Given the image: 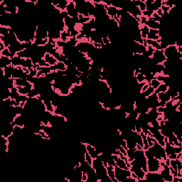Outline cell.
Here are the masks:
<instances>
[{
	"label": "cell",
	"instance_id": "34",
	"mask_svg": "<svg viewBox=\"0 0 182 182\" xmlns=\"http://www.w3.org/2000/svg\"><path fill=\"white\" fill-rule=\"evenodd\" d=\"M154 12L151 11H148V10H145V11L141 12V16H143V17L147 18V19H149V18H151V15H153Z\"/></svg>",
	"mask_w": 182,
	"mask_h": 182
},
{
	"label": "cell",
	"instance_id": "30",
	"mask_svg": "<svg viewBox=\"0 0 182 182\" xmlns=\"http://www.w3.org/2000/svg\"><path fill=\"white\" fill-rule=\"evenodd\" d=\"M0 56H7V57H10L12 58L15 56H13L11 54V52L9 51V48H6L5 49H4L2 51H0Z\"/></svg>",
	"mask_w": 182,
	"mask_h": 182
},
{
	"label": "cell",
	"instance_id": "1",
	"mask_svg": "<svg viewBox=\"0 0 182 182\" xmlns=\"http://www.w3.org/2000/svg\"><path fill=\"white\" fill-rule=\"evenodd\" d=\"M149 149L152 152L154 157L156 159H159V161H166L167 159V154H166L164 147H162L159 143H157V141H155L154 143L153 146L149 147Z\"/></svg>",
	"mask_w": 182,
	"mask_h": 182
},
{
	"label": "cell",
	"instance_id": "19",
	"mask_svg": "<svg viewBox=\"0 0 182 182\" xmlns=\"http://www.w3.org/2000/svg\"><path fill=\"white\" fill-rule=\"evenodd\" d=\"M114 167H112V166H110V165L107 166V167H106L107 174H108V176L109 177V178L112 180V182H118L116 179H115Z\"/></svg>",
	"mask_w": 182,
	"mask_h": 182
},
{
	"label": "cell",
	"instance_id": "11",
	"mask_svg": "<svg viewBox=\"0 0 182 182\" xmlns=\"http://www.w3.org/2000/svg\"><path fill=\"white\" fill-rule=\"evenodd\" d=\"M44 60H45V62L46 63L49 65L50 66H55V65L57 63L58 60L56 59V58L54 57V55L52 54L46 53L45 54V55L44 56Z\"/></svg>",
	"mask_w": 182,
	"mask_h": 182
},
{
	"label": "cell",
	"instance_id": "18",
	"mask_svg": "<svg viewBox=\"0 0 182 182\" xmlns=\"http://www.w3.org/2000/svg\"><path fill=\"white\" fill-rule=\"evenodd\" d=\"M139 31H140L141 36L143 38V40H147V35L149 33V28L147 27L146 24L140 25L139 26Z\"/></svg>",
	"mask_w": 182,
	"mask_h": 182
},
{
	"label": "cell",
	"instance_id": "7",
	"mask_svg": "<svg viewBox=\"0 0 182 182\" xmlns=\"http://www.w3.org/2000/svg\"><path fill=\"white\" fill-rule=\"evenodd\" d=\"M160 174L162 177L163 181L164 182H172L173 181V175L171 174L170 169H169V166L164 165V167H161L160 171H159Z\"/></svg>",
	"mask_w": 182,
	"mask_h": 182
},
{
	"label": "cell",
	"instance_id": "28",
	"mask_svg": "<svg viewBox=\"0 0 182 182\" xmlns=\"http://www.w3.org/2000/svg\"><path fill=\"white\" fill-rule=\"evenodd\" d=\"M155 92V90L153 88H151V86H149V88L147 89L146 90L144 91V92H142L141 93L144 95V96L145 98H148L149 96H150L151 94H153Z\"/></svg>",
	"mask_w": 182,
	"mask_h": 182
},
{
	"label": "cell",
	"instance_id": "16",
	"mask_svg": "<svg viewBox=\"0 0 182 182\" xmlns=\"http://www.w3.org/2000/svg\"><path fill=\"white\" fill-rule=\"evenodd\" d=\"M50 69L52 70V71H56V70H60V71H66L67 69V66L65 64L64 62L58 61L55 66H50Z\"/></svg>",
	"mask_w": 182,
	"mask_h": 182
},
{
	"label": "cell",
	"instance_id": "3",
	"mask_svg": "<svg viewBox=\"0 0 182 182\" xmlns=\"http://www.w3.org/2000/svg\"><path fill=\"white\" fill-rule=\"evenodd\" d=\"M161 169L160 161L155 157L147 159V172H159Z\"/></svg>",
	"mask_w": 182,
	"mask_h": 182
},
{
	"label": "cell",
	"instance_id": "24",
	"mask_svg": "<svg viewBox=\"0 0 182 182\" xmlns=\"http://www.w3.org/2000/svg\"><path fill=\"white\" fill-rule=\"evenodd\" d=\"M10 31V28L7 27H2V26H0V36H7L9 35Z\"/></svg>",
	"mask_w": 182,
	"mask_h": 182
},
{
	"label": "cell",
	"instance_id": "20",
	"mask_svg": "<svg viewBox=\"0 0 182 182\" xmlns=\"http://www.w3.org/2000/svg\"><path fill=\"white\" fill-rule=\"evenodd\" d=\"M14 80H15V87H26L30 83L28 81V80L26 79V78H20Z\"/></svg>",
	"mask_w": 182,
	"mask_h": 182
},
{
	"label": "cell",
	"instance_id": "17",
	"mask_svg": "<svg viewBox=\"0 0 182 182\" xmlns=\"http://www.w3.org/2000/svg\"><path fill=\"white\" fill-rule=\"evenodd\" d=\"M159 30L154 29H149V33L147 35V39L148 40H153V41H157L160 38V36H159Z\"/></svg>",
	"mask_w": 182,
	"mask_h": 182
},
{
	"label": "cell",
	"instance_id": "13",
	"mask_svg": "<svg viewBox=\"0 0 182 182\" xmlns=\"http://www.w3.org/2000/svg\"><path fill=\"white\" fill-rule=\"evenodd\" d=\"M145 24L149 28V29H154V30H159L160 29V23L159 22L155 21L151 19H147Z\"/></svg>",
	"mask_w": 182,
	"mask_h": 182
},
{
	"label": "cell",
	"instance_id": "32",
	"mask_svg": "<svg viewBox=\"0 0 182 182\" xmlns=\"http://www.w3.org/2000/svg\"><path fill=\"white\" fill-rule=\"evenodd\" d=\"M149 19H151L154 20V21L159 22V23H160V21H161V17H160V16H159L158 15H157V12L155 11V12H154L153 15H151V18H149Z\"/></svg>",
	"mask_w": 182,
	"mask_h": 182
},
{
	"label": "cell",
	"instance_id": "21",
	"mask_svg": "<svg viewBox=\"0 0 182 182\" xmlns=\"http://www.w3.org/2000/svg\"><path fill=\"white\" fill-rule=\"evenodd\" d=\"M162 6V0H154L151 4V10L154 12L157 11L159 9H160Z\"/></svg>",
	"mask_w": 182,
	"mask_h": 182
},
{
	"label": "cell",
	"instance_id": "6",
	"mask_svg": "<svg viewBox=\"0 0 182 182\" xmlns=\"http://www.w3.org/2000/svg\"><path fill=\"white\" fill-rule=\"evenodd\" d=\"M66 11L67 12L68 15L70 17L73 18V19H76L78 21V17L79 14L78 13V11L76 9V4L73 0H68V4L66 7Z\"/></svg>",
	"mask_w": 182,
	"mask_h": 182
},
{
	"label": "cell",
	"instance_id": "35",
	"mask_svg": "<svg viewBox=\"0 0 182 182\" xmlns=\"http://www.w3.org/2000/svg\"><path fill=\"white\" fill-rule=\"evenodd\" d=\"M102 43H103V45H105V46H108V45H110V44H111L110 41V38H109L108 36H103V37H102Z\"/></svg>",
	"mask_w": 182,
	"mask_h": 182
},
{
	"label": "cell",
	"instance_id": "26",
	"mask_svg": "<svg viewBox=\"0 0 182 182\" xmlns=\"http://www.w3.org/2000/svg\"><path fill=\"white\" fill-rule=\"evenodd\" d=\"M127 157L129 162L134 161L135 159V150L134 149H128L127 150Z\"/></svg>",
	"mask_w": 182,
	"mask_h": 182
},
{
	"label": "cell",
	"instance_id": "14",
	"mask_svg": "<svg viewBox=\"0 0 182 182\" xmlns=\"http://www.w3.org/2000/svg\"><path fill=\"white\" fill-rule=\"evenodd\" d=\"M42 102H43L44 106H45L46 111H48V112H51V113H54V110H55V108H54V105L52 104L51 100H49V99H48V98H44V99H42Z\"/></svg>",
	"mask_w": 182,
	"mask_h": 182
},
{
	"label": "cell",
	"instance_id": "23",
	"mask_svg": "<svg viewBox=\"0 0 182 182\" xmlns=\"http://www.w3.org/2000/svg\"><path fill=\"white\" fill-rule=\"evenodd\" d=\"M168 88H169V86L167 83H161L160 86L158 87V88H157L155 90L156 93H165L167 92Z\"/></svg>",
	"mask_w": 182,
	"mask_h": 182
},
{
	"label": "cell",
	"instance_id": "15",
	"mask_svg": "<svg viewBox=\"0 0 182 182\" xmlns=\"http://www.w3.org/2000/svg\"><path fill=\"white\" fill-rule=\"evenodd\" d=\"M68 4V0H63V1L60 2L51 3V5L54 7H55L58 10H60V11H66V7H67Z\"/></svg>",
	"mask_w": 182,
	"mask_h": 182
},
{
	"label": "cell",
	"instance_id": "4",
	"mask_svg": "<svg viewBox=\"0 0 182 182\" xmlns=\"http://www.w3.org/2000/svg\"><path fill=\"white\" fill-rule=\"evenodd\" d=\"M129 170L132 172H134L138 179V181L139 182L140 181H145V175H146V172L143 170L135 162V161H132L130 162V168H129Z\"/></svg>",
	"mask_w": 182,
	"mask_h": 182
},
{
	"label": "cell",
	"instance_id": "2",
	"mask_svg": "<svg viewBox=\"0 0 182 182\" xmlns=\"http://www.w3.org/2000/svg\"><path fill=\"white\" fill-rule=\"evenodd\" d=\"M115 179L118 182H124L127 178L131 177L132 171L129 169H122L115 166L114 167Z\"/></svg>",
	"mask_w": 182,
	"mask_h": 182
},
{
	"label": "cell",
	"instance_id": "10",
	"mask_svg": "<svg viewBox=\"0 0 182 182\" xmlns=\"http://www.w3.org/2000/svg\"><path fill=\"white\" fill-rule=\"evenodd\" d=\"M105 7H106L107 15H108V17H110V19H114V18L117 16V14H118V9H117V8H115V7H113L112 5L107 6L105 5Z\"/></svg>",
	"mask_w": 182,
	"mask_h": 182
},
{
	"label": "cell",
	"instance_id": "27",
	"mask_svg": "<svg viewBox=\"0 0 182 182\" xmlns=\"http://www.w3.org/2000/svg\"><path fill=\"white\" fill-rule=\"evenodd\" d=\"M10 95H11V90L9 88H2V97L3 100H6L10 98Z\"/></svg>",
	"mask_w": 182,
	"mask_h": 182
},
{
	"label": "cell",
	"instance_id": "12",
	"mask_svg": "<svg viewBox=\"0 0 182 182\" xmlns=\"http://www.w3.org/2000/svg\"><path fill=\"white\" fill-rule=\"evenodd\" d=\"M11 65V58L7 56H0V68H5Z\"/></svg>",
	"mask_w": 182,
	"mask_h": 182
},
{
	"label": "cell",
	"instance_id": "22",
	"mask_svg": "<svg viewBox=\"0 0 182 182\" xmlns=\"http://www.w3.org/2000/svg\"><path fill=\"white\" fill-rule=\"evenodd\" d=\"M21 60L22 58L21 57L16 55L11 58V65L14 67H19V66H21Z\"/></svg>",
	"mask_w": 182,
	"mask_h": 182
},
{
	"label": "cell",
	"instance_id": "31",
	"mask_svg": "<svg viewBox=\"0 0 182 182\" xmlns=\"http://www.w3.org/2000/svg\"><path fill=\"white\" fill-rule=\"evenodd\" d=\"M149 125H150L151 127H154V128L159 129L160 130V124H159V121H158L157 120H151L150 122L149 123Z\"/></svg>",
	"mask_w": 182,
	"mask_h": 182
},
{
	"label": "cell",
	"instance_id": "9",
	"mask_svg": "<svg viewBox=\"0 0 182 182\" xmlns=\"http://www.w3.org/2000/svg\"><path fill=\"white\" fill-rule=\"evenodd\" d=\"M85 144H86V151L91 156L93 159H96L98 156L100 155V154L98 152V151L96 150V147L93 145L90 144V143H85Z\"/></svg>",
	"mask_w": 182,
	"mask_h": 182
},
{
	"label": "cell",
	"instance_id": "5",
	"mask_svg": "<svg viewBox=\"0 0 182 182\" xmlns=\"http://www.w3.org/2000/svg\"><path fill=\"white\" fill-rule=\"evenodd\" d=\"M151 59L154 64H163V63L165 61L167 58L165 57L164 54V50H155L151 56Z\"/></svg>",
	"mask_w": 182,
	"mask_h": 182
},
{
	"label": "cell",
	"instance_id": "29",
	"mask_svg": "<svg viewBox=\"0 0 182 182\" xmlns=\"http://www.w3.org/2000/svg\"><path fill=\"white\" fill-rule=\"evenodd\" d=\"M135 78H136V80L137 82V83H141L145 81V75L141 73H139L138 74H137L136 76H135Z\"/></svg>",
	"mask_w": 182,
	"mask_h": 182
},
{
	"label": "cell",
	"instance_id": "25",
	"mask_svg": "<svg viewBox=\"0 0 182 182\" xmlns=\"http://www.w3.org/2000/svg\"><path fill=\"white\" fill-rule=\"evenodd\" d=\"M161 83L157 79V78H153L152 80H151L150 83H149V86H151V88H153L154 90H156L157 88H158V87L160 86Z\"/></svg>",
	"mask_w": 182,
	"mask_h": 182
},
{
	"label": "cell",
	"instance_id": "8",
	"mask_svg": "<svg viewBox=\"0 0 182 182\" xmlns=\"http://www.w3.org/2000/svg\"><path fill=\"white\" fill-rule=\"evenodd\" d=\"M60 31L56 27H50L48 30V37L49 39H52L54 41H58L60 40Z\"/></svg>",
	"mask_w": 182,
	"mask_h": 182
},
{
	"label": "cell",
	"instance_id": "33",
	"mask_svg": "<svg viewBox=\"0 0 182 182\" xmlns=\"http://www.w3.org/2000/svg\"><path fill=\"white\" fill-rule=\"evenodd\" d=\"M85 160H86L90 166H92L93 160V159L91 157V156L89 154L88 152H86V154H85Z\"/></svg>",
	"mask_w": 182,
	"mask_h": 182
}]
</instances>
